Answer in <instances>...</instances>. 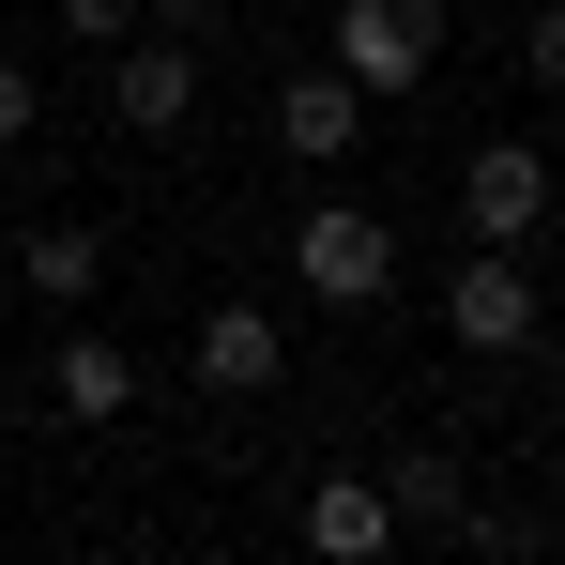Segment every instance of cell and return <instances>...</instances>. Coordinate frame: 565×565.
<instances>
[{
    "instance_id": "1",
    "label": "cell",
    "mask_w": 565,
    "mask_h": 565,
    "mask_svg": "<svg viewBox=\"0 0 565 565\" xmlns=\"http://www.w3.org/2000/svg\"><path fill=\"white\" fill-rule=\"evenodd\" d=\"M290 290L337 306V321L382 306V290H397V214H367V199H306V214H290Z\"/></svg>"
},
{
    "instance_id": "2",
    "label": "cell",
    "mask_w": 565,
    "mask_h": 565,
    "mask_svg": "<svg viewBox=\"0 0 565 565\" xmlns=\"http://www.w3.org/2000/svg\"><path fill=\"white\" fill-rule=\"evenodd\" d=\"M459 230L473 245H551V153L535 138H473L459 153Z\"/></svg>"
},
{
    "instance_id": "3",
    "label": "cell",
    "mask_w": 565,
    "mask_h": 565,
    "mask_svg": "<svg viewBox=\"0 0 565 565\" xmlns=\"http://www.w3.org/2000/svg\"><path fill=\"white\" fill-rule=\"evenodd\" d=\"M428 62H444L428 0H337V77L352 93H428Z\"/></svg>"
},
{
    "instance_id": "4",
    "label": "cell",
    "mask_w": 565,
    "mask_h": 565,
    "mask_svg": "<svg viewBox=\"0 0 565 565\" xmlns=\"http://www.w3.org/2000/svg\"><path fill=\"white\" fill-rule=\"evenodd\" d=\"M107 107H122V138H184L199 122V46L184 31H122L107 46Z\"/></svg>"
},
{
    "instance_id": "5",
    "label": "cell",
    "mask_w": 565,
    "mask_h": 565,
    "mask_svg": "<svg viewBox=\"0 0 565 565\" xmlns=\"http://www.w3.org/2000/svg\"><path fill=\"white\" fill-rule=\"evenodd\" d=\"M444 337L459 352H535V260L520 245H473L459 276H444Z\"/></svg>"
},
{
    "instance_id": "6",
    "label": "cell",
    "mask_w": 565,
    "mask_h": 565,
    "mask_svg": "<svg viewBox=\"0 0 565 565\" xmlns=\"http://www.w3.org/2000/svg\"><path fill=\"white\" fill-rule=\"evenodd\" d=\"M184 367L214 382V397H276V382H290V321H276V306H199Z\"/></svg>"
},
{
    "instance_id": "7",
    "label": "cell",
    "mask_w": 565,
    "mask_h": 565,
    "mask_svg": "<svg viewBox=\"0 0 565 565\" xmlns=\"http://www.w3.org/2000/svg\"><path fill=\"white\" fill-rule=\"evenodd\" d=\"M276 153L290 169H352V153H367V93H352L337 62H306V77L276 93Z\"/></svg>"
},
{
    "instance_id": "8",
    "label": "cell",
    "mask_w": 565,
    "mask_h": 565,
    "mask_svg": "<svg viewBox=\"0 0 565 565\" xmlns=\"http://www.w3.org/2000/svg\"><path fill=\"white\" fill-rule=\"evenodd\" d=\"M306 551H337V565H382V551H397L382 473H321V489H306Z\"/></svg>"
},
{
    "instance_id": "9",
    "label": "cell",
    "mask_w": 565,
    "mask_h": 565,
    "mask_svg": "<svg viewBox=\"0 0 565 565\" xmlns=\"http://www.w3.org/2000/svg\"><path fill=\"white\" fill-rule=\"evenodd\" d=\"M46 397H62L77 428H122V413H138V352H122V337H62V367H46Z\"/></svg>"
},
{
    "instance_id": "10",
    "label": "cell",
    "mask_w": 565,
    "mask_h": 565,
    "mask_svg": "<svg viewBox=\"0 0 565 565\" xmlns=\"http://www.w3.org/2000/svg\"><path fill=\"white\" fill-rule=\"evenodd\" d=\"M15 276L46 290V306H93V290H107V230H93V214H46V230L15 245Z\"/></svg>"
},
{
    "instance_id": "11",
    "label": "cell",
    "mask_w": 565,
    "mask_h": 565,
    "mask_svg": "<svg viewBox=\"0 0 565 565\" xmlns=\"http://www.w3.org/2000/svg\"><path fill=\"white\" fill-rule=\"evenodd\" d=\"M382 504H397V535H459V504H473V473L428 444V459H397L382 473Z\"/></svg>"
},
{
    "instance_id": "12",
    "label": "cell",
    "mask_w": 565,
    "mask_h": 565,
    "mask_svg": "<svg viewBox=\"0 0 565 565\" xmlns=\"http://www.w3.org/2000/svg\"><path fill=\"white\" fill-rule=\"evenodd\" d=\"M122 31H138V0H62V46H93V62H107Z\"/></svg>"
},
{
    "instance_id": "13",
    "label": "cell",
    "mask_w": 565,
    "mask_h": 565,
    "mask_svg": "<svg viewBox=\"0 0 565 565\" xmlns=\"http://www.w3.org/2000/svg\"><path fill=\"white\" fill-rule=\"evenodd\" d=\"M31 122H46V77H31V62H0V153H15Z\"/></svg>"
},
{
    "instance_id": "14",
    "label": "cell",
    "mask_w": 565,
    "mask_h": 565,
    "mask_svg": "<svg viewBox=\"0 0 565 565\" xmlns=\"http://www.w3.org/2000/svg\"><path fill=\"white\" fill-rule=\"evenodd\" d=\"M520 77H535V93H565V0L535 15V31H520Z\"/></svg>"
},
{
    "instance_id": "15",
    "label": "cell",
    "mask_w": 565,
    "mask_h": 565,
    "mask_svg": "<svg viewBox=\"0 0 565 565\" xmlns=\"http://www.w3.org/2000/svg\"><path fill=\"white\" fill-rule=\"evenodd\" d=\"M138 31H184V46H199V31H214V0H138Z\"/></svg>"
},
{
    "instance_id": "16",
    "label": "cell",
    "mask_w": 565,
    "mask_h": 565,
    "mask_svg": "<svg viewBox=\"0 0 565 565\" xmlns=\"http://www.w3.org/2000/svg\"><path fill=\"white\" fill-rule=\"evenodd\" d=\"M551 230H565V169H551Z\"/></svg>"
}]
</instances>
